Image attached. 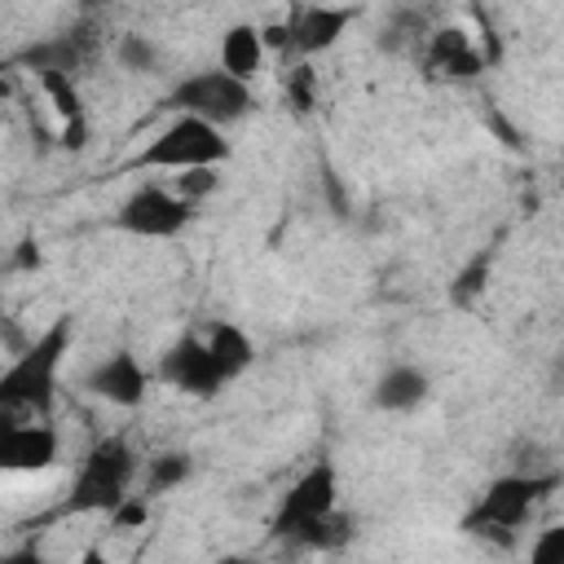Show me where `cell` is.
Returning a JSON list of instances; mask_svg holds the SVG:
<instances>
[{
    "label": "cell",
    "instance_id": "cell-20",
    "mask_svg": "<svg viewBox=\"0 0 564 564\" xmlns=\"http://www.w3.org/2000/svg\"><path fill=\"white\" fill-rule=\"evenodd\" d=\"M115 57H119L123 70H137V75H154V70H159V48H154V40H150V35H137V31L119 35Z\"/></svg>",
    "mask_w": 564,
    "mask_h": 564
},
{
    "label": "cell",
    "instance_id": "cell-9",
    "mask_svg": "<svg viewBox=\"0 0 564 564\" xmlns=\"http://www.w3.org/2000/svg\"><path fill=\"white\" fill-rule=\"evenodd\" d=\"M159 379L185 397H198V401H212L229 383L203 335H181L176 344H167V352L159 361Z\"/></svg>",
    "mask_w": 564,
    "mask_h": 564
},
{
    "label": "cell",
    "instance_id": "cell-21",
    "mask_svg": "<svg viewBox=\"0 0 564 564\" xmlns=\"http://www.w3.org/2000/svg\"><path fill=\"white\" fill-rule=\"evenodd\" d=\"M282 88H286V101L295 115H308L317 106V70L308 62H295L286 75H282Z\"/></svg>",
    "mask_w": 564,
    "mask_h": 564
},
{
    "label": "cell",
    "instance_id": "cell-8",
    "mask_svg": "<svg viewBox=\"0 0 564 564\" xmlns=\"http://www.w3.org/2000/svg\"><path fill=\"white\" fill-rule=\"evenodd\" d=\"M97 48H101L97 26H93V22H75V26H66V31H57V35H44V40L26 44L13 62L26 66L35 79H44V75H70V79H75L84 66L97 62Z\"/></svg>",
    "mask_w": 564,
    "mask_h": 564
},
{
    "label": "cell",
    "instance_id": "cell-27",
    "mask_svg": "<svg viewBox=\"0 0 564 564\" xmlns=\"http://www.w3.org/2000/svg\"><path fill=\"white\" fill-rule=\"evenodd\" d=\"M0 564H48V560H44V551H40L35 542H26V546H18V551H9V555H4Z\"/></svg>",
    "mask_w": 564,
    "mask_h": 564
},
{
    "label": "cell",
    "instance_id": "cell-10",
    "mask_svg": "<svg viewBox=\"0 0 564 564\" xmlns=\"http://www.w3.org/2000/svg\"><path fill=\"white\" fill-rule=\"evenodd\" d=\"M84 388H88L93 397L119 405V410H137V405L145 401V388H150V370H145L128 348H119V352H110L106 361H97V366L84 375Z\"/></svg>",
    "mask_w": 564,
    "mask_h": 564
},
{
    "label": "cell",
    "instance_id": "cell-25",
    "mask_svg": "<svg viewBox=\"0 0 564 564\" xmlns=\"http://www.w3.org/2000/svg\"><path fill=\"white\" fill-rule=\"evenodd\" d=\"M529 564H564V524H551V529H542L533 538Z\"/></svg>",
    "mask_w": 564,
    "mask_h": 564
},
{
    "label": "cell",
    "instance_id": "cell-12",
    "mask_svg": "<svg viewBox=\"0 0 564 564\" xmlns=\"http://www.w3.org/2000/svg\"><path fill=\"white\" fill-rule=\"evenodd\" d=\"M57 427L53 423H26V427H0V467L4 471H48L57 463Z\"/></svg>",
    "mask_w": 564,
    "mask_h": 564
},
{
    "label": "cell",
    "instance_id": "cell-11",
    "mask_svg": "<svg viewBox=\"0 0 564 564\" xmlns=\"http://www.w3.org/2000/svg\"><path fill=\"white\" fill-rule=\"evenodd\" d=\"M423 66L441 79H476L485 70V53L463 26H436L423 40Z\"/></svg>",
    "mask_w": 564,
    "mask_h": 564
},
{
    "label": "cell",
    "instance_id": "cell-4",
    "mask_svg": "<svg viewBox=\"0 0 564 564\" xmlns=\"http://www.w3.org/2000/svg\"><path fill=\"white\" fill-rule=\"evenodd\" d=\"M229 159V141L220 128L194 119V115H176L167 128L154 132V141L145 150L132 154L128 167H163V172H194V167H220Z\"/></svg>",
    "mask_w": 564,
    "mask_h": 564
},
{
    "label": "cell",
    "instance_id": "cell-1",
    "mask_svg": "<svg viewBox=\"0 0 564 564\" xmlns=\"http://www.w3.org/2000/svg\"><path fill=\"white\" fill-rule=\"evenodd\" d=\"M75 322L70 313L53 317L31 348H22L4 375H0V427H26V423H48L53 401H57V370L70 352Z\"/></svg>",
    "mask_w": 564,
    "mask_h": 564
},
{
    "label": "cell",
    "instance_id": "cell-7",
    "mask_svg": "<svg viewBox=\"0 0 564 564\" xmlns=\"http://www.w3.org/2000/svg\"><path fill=\"white\" fill-rule=\"evenodd\" d=\"M339 507V471H335V463L330 458H317L286 494H282V502H278V511H273V538H295L308 520H317V516H326V511H335Z\"/></svg>",
    "mask_w": 564,
    "mask_h": 564
},
{
    "label": "cell",
    "instance_id": "cell-24",
    "mask_svg": "<svg viewBox=\"0 0 564 564\" xmlns=\"http://www.w3.org/2000/svg\"><path fill=\"white\" fill-rule=\"evenodd\" d=\"M150 520V498L145 494H132V498H123L115 511H110V529H119V533H132V529H141Z\"/></svg>",
    "mask_w": 564,
    "mask_h": 564
},
{
    "label": "cell",
    "instance_id": "cell-28",
    "mask_svg": "<svg viewBox=\"0 0 564 564\" xmlns=\"http://www.w3.org/2000/svg\"><path fill=\"white\" fill-rule=\"evenodd\" d=\"M13 269H40V247L26 238V242H18V251H13Z\"/></svg>",
    "mask_w": 564,
    "mask_h": 564
},
{
    "label": "cell",
    "instance_id": "cell-26",
    "mask_svg": "<svg viewBox=\"0 0 564 564\" xmlns=\"http://www.w3.org/2000/svg\"><path fill=\"white\" fill-rule=\"evenodd\" d=\"M57 141H62L66 150H84V145H88V119H70Z\"/></svg>",
    "mask_w": 564,
    "mask_h": 564
},
{
    "label": "cell",
    "instance_id": "cell-3",
    "mask_svg": "<svg viewBox=\"0 0 564 564\" xmlns=\"http://www.w3.org/2000/svg\"><path fill=\"white\" fill-rule=\"evenodd\" d=\"M132 480H137V454H132V445L123 436H101L84 454V463L75 471L66 511L70 516H93V511H106L110 516L123 498H132L128 494Z\"/></svg>",
    "mask_w": 564,
    "mask_h": 564
},
{
    "label": "cell",
    "instance_id": "cell-29",
    "mask_svg": "<svg viewBox=\"0 0 564 564\" xmlns=\"http://www.w3.org/2000/svg\"><path fill=\"white\" fill-rule=\"evenodd\" d=\"M75 564H110V555H106L101 546H88V551H84V555H79Z\"/></svg>",
    "mask_w": 564,
    "mask_h": 564
},
{
    "label": "cell",
    "instance_id": "cell-19",
    "mask_svg": "<svg viewBox=\"0 0 564 564\" xmlns=\"http://www.w3.org/2000/svg\"><path fill=\"white\" fill-rule=\"evenodd\" d=\"M189 471H194V458H189V454H181V449H167V454L150 458V467H145V498H154V494H167V489L185 485V480H189Z\"/></svg>",
    "mask_w": 564,
    "mask_h": 564
},
{
    "label": "cell",
    "instance_id": "cell-17",
    "mask_svg": "<svg viewBox=\"0 0 564 564\" xmlns=\"http://www.w3.org/2000/svg\"><path fill=\"white\" fill-rule=\"evenodd\" d=\"M352 533H357V520L348 516V511H326V516H317V520H308L291 542L295 546H304V551H317V555H330V551H344L348 542H352Z\"/></svg>",
    "mask_w": 564,
    "mask_h": 564
},
{
    "label": "cell",
    "instance_id": "cell-6",
    "mask_svg": "<svg viewBox=\"0 0 564 564\" xmlns=\"http://www.w3.org/2000/svg\"><path fill=\"white\" fill-rule=\"evenodd\" d=\"M189 220H194V203H185L176 189L163 185H137L115 212V225L132 238H176Z\"/></svg>",
    "mask_w": 564,
    "mask_h": 564
},
{
    "label": "cell",
    "instance_id": "cell-13",
    "mask_svg": "<svg viewBox=\"0 0 564 564\" xmlns=\"http://www.w3.org/2000/svg\"><path fill=\"white\" fill-rule=\"evenodd\" d=\"M286 18H291V31H295V53L300 57H317V53H326L348 31V22L357 18V9H348V4H339V9H330V4H304V9H291Z\"/></svg>",
    "mask_w": 564,
    "mask_h": 564
},
{
    "label": "cell",
    "instance_id": "cell-18",
    "mask_svg": "<svg viewBox=\"0 0 564 564\" xmlns=\"http://www.w3.org/2000/svg\"><path fill=\"white\" fill-rule=\"evenodd\" d=\"M494 242L489 247H480L476 256H467L463 264H458V273L449 278V304L454 308H471L480 295H485V286H489V278H494Z\"/></svg>",
    "mask_w": 564,
    "mask_h": 564
},
{
    "label": "cell",
    "instance_id": "cell-22",
    "mask_svg": "<svg viewBox=\"0 0 564 564\" xmlns=\"http://www.w3.org/2000/svg\"><path fill=\"white\" fill-rule=\"evenodd\" d=\"M40 88H44L48 106L62 115V123L84 119V97H79V88H75V79H70V75H44V79H40Z\"/></svg>",
    "mask_w": 564,
    "mask_h": 564
},
{
    "label": "cell",
    "instance_id": "cell-14",
    "mask_svg": "<svg viewBox=\"0 0 564 564\" xmlns=\"http://www.w3.org/2000/svg\"><path fill=\"white\" fill-rule=\"evenodd\" d=\"M264 53L269 48H264L260 22H234V26H225V35H220V70L225 75L251 84L260 75V66H264Z\"/></svg>",
    "mask_w": 564,
    "mask_h": 564
},
{
    "label": "cell",
    "instance_id": "cell-16",
    "mask_svg": "<svg viewBox=\"0 0 564 564\" xmlns=\"http://www.w3.org/2000/svg\"><path fill=\"white\" fill-rule=\"evenodd\" d=\"M203 339H207L216 366L225 370V379H238V375L256 361V344H251V335H247L242 326H234V322H212Z\"/></svg>",
    "mask_w": 564,
    "mask_h": 564
},
{
    "label": "cell",
    "instance_id": "cell-5",
    "mask_svg": "<svg viewBox=\"0 0 564 564\" xmlns=\"http://www.w3.org/2000/svg\"><path fill=\"white\" fill-rule=\"evenodd\" d=\"M167 106L176 115H194V119H203V123L225 132L229 123H238V119H247L256 110V93H251V84H242V79H234V75H225L216 66V70L185 75L167 93Z\"/></svg>",
    "mask_w": 564,
    "mask_h": 564
},
{
    "label": "cell",
    "instance_id": "cell-15",
    "mask_svg": "<svg viewBox=\"0 0 564 564\" xmlns=\"http://www.w3.org/2000/svg\"><path fill=\"white\" fill-rule=\"evenodd\" d=\"M427 392H432V379H427L419 366H388V370L375 379V410L405 414V410L423 405Z\"/></svg>",
    "mask_w": 564,
    "mask_h": 564
},
{
    "label": "cell",
    "instance_id": "cell-30",
    "mask_svg": "<svg viewBox=\"0 0 564 564\" xmlns=\"http://www.w3.org/2000/svg\"><path fill=\"white\" fill-rule=\"evenodd\" d=\"M216 564H260V560H256V555H238V551H234V555H220Z\"/></svg>",
    "mask_w": 564,
    "mask_h": 564
},
{
    "label": "cell",
    "instance_id": "cell-23",
    "mask_svg": "<svg viewBox=\"0 0 564 564\" xmlns=\"http://www.w3.org/2000/svg\"><path fill=\"white\" fill-rule=\"evenodd\" d=\"M172 189H176L185 203H198V198H207V194L220 189V167H194V172H181Z\"/></svg>",
    "mask_w": 564,
    "mask_h": 564
},
{
    "label": "cell",
    "instance_id": "cell-2",
    "mask_svg": "<svg viewBox=\"0 0 564 564\" xmlns=\"http://www.w3.org/2000/svg\"><path fill=\"white\" fill-rule=\"evenodd\" d=\"M564 485V471H507L485 485V494L463 511L458 529L498 546H511L520 524Z\"/></svg>",
    "mask_w": 564,
    "mask_h": 564
}]
</instances>
